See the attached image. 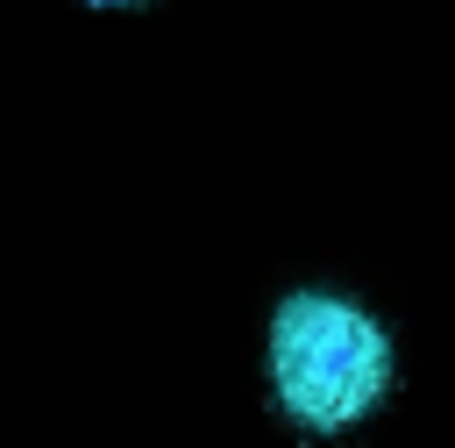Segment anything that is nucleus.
Returning a JSON list of instances; mask_svg holds the SVG:
<instances>
[{
  "label": "nucleus",
  "mask_w": 455,
  "mask_h": 448,
  "mask_svg": "<svg viewBox=\"0 0 455 448\" xmlns=\"http://www.w3.org/2000/svg\"><path fill=\"white\" fill-rule=\"evenodd\" d=\"M263 377H270V412L291 434L334 441L391 398L398 348H391V327L363 299L306 284V292H284L270 313Z\"/></svg>",
  "instance_id": "1"
},
{
  "label": "nucleus",
  "mask_w": 455,
  "mask_h": 448,
  "mask_svg": "<svg viewBox=\"0 0 455 448\" xmlns=\"http://www.w3.org/2000/svg\"><path fill=\"white\" fill-rule=\"evenodd\" d=\"M85 7H142V0H85Z\"/></svg>",
  "instance_id": "2"
}]
</instances>
